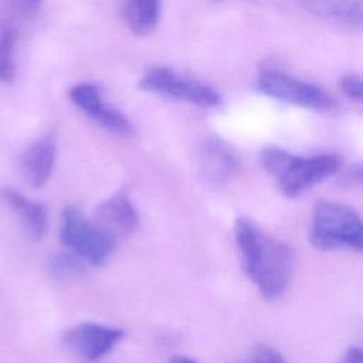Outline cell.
Here are the masks:
<instances>
[{
    "instance_id": "1",
    "label": "cell",
    "mask_w": 363,
    "mask_h": 363,
    "mask_svg": "<svg viewBox=\"0 0 363 363\" xmlns=\"http://www.w3.org/2000/svg\"><path fill=\"white\" fill-rule=\"evenodd\" d=\"M234 238L242 269L267 301H277L289 289L295 257L292 248L265 233L252 220L240 217L234 223Z\"/></svg>"
},
{
    "instance_id": "2",
    "label": "cell",
    "mask_w": 363,
    "mask_h": 363,
    "mask_svg": "<svg viewBox=\"0 0 363 363\" xmlns=\"http://www.w3.org/2000/svg\"><path fill=\"white\" fill-rule=\"evenodd\" d=\"M259 164L274 179L282 196L298 199L336 174L342 167V157L336 153L303 156L278 146H267L259 152Z\"/></svg>"
},
{
    "instance_id": "3",
    "label": "cell",
    "mask_w": 363,
    "mask_h": 363,
    "mask_svg": "<svg viewBox=\"0 0 363 363\" xmlns=\"http://www.w3.org/2000/svg\"><path fill=\"white\" fill-rule=\"evenodd\" d=\"M308 235L319 251L363 252V218L354 208L339 201L320 199L313 204Z\"/></svg>"
},
{
    "instance_id": "4",
    "label": "cell",
    "mask_w": 363,
    "mask_h": 363,
    "mask_svg": "<svg viewBox=\"0 0 363 363\" xmlns=\"http://www.w3.org/2000/svg\"><path fill=\"white\" fill-rule=\"evenodd\" d=\"M139 88L147 94L204 109L217 108L223 101L221 94L213 85L166 65H155L146 69L139 78Z\"/></svg>"
},
{
    "instance_id": "5",
    "label": "cell",
    "mask_w": 363,
    "mask_h": 363,
    "mask_svg": "<svg viewBox=\"0 0 363 363\" xmlns=\"http://www.w3.org/2000/svg\"><path fill=\"white\" fill-rule=\"evenodd\" d=\"M60 240L65 250L79 255L91 265L105 264L116 245V238L95 220L88 218L75 204L67 206L62 211Z\"/></svg>"
},
{
    "instance_id": "6",
    "label": "cell",
    "mask_w": 363,
    "mask_h": 363,
    "mask_svg": "<svg viewBox=\"0 0 363 363\" xmlns=\"http://www.w3.org/2000/svg\"><path fill=\"white\" fill-rule=\"evenodd\" d=\"M255 88L268 98L315 112H332L337 106L336 99L323 88L292 77L272 65L262 67L258 71Z\"/></svg>"
},
{
    "instance_id": "7",
    "label": "cell",
    "mask_w": 363,
    "mask_h": 363,
    "mask_svg": "<svg viewBox=\"0 0 363 363\" xmlns=\"http://www.w3.org/2000/svg\"><path fill=\"white\" fill-rule=\"evenodd\" d=\"M69 102L91 121L106 132L128 138L133 133V125L123 111L108 104L101 86L95 82L82 81L68 89Z\"/></svg>"
},
{
    "instance_id": "8",
    "label": "cell",
    "mask_w": 363,
    "mask_h": 363,
    "mask_svg": "<svg viewBox=\"0 0 363 363\" xmlns=\"http://www.w3.org/2000/svg\"><path fill=\"white\" fill-rule=\"evenodd\" d=\"M123 337V330L94 322L72 326L64 335V343L79 360L95 363L108 354Z\"/></svg>"
},
{
    "instance_id": "9",
    "label": "cell",
    "mask_w": 363,
    "mask_h": 363,
    "mask_svg": "<svg viewBox=\"0 0 363 363\" xmlns=\"http://www.w3.org/2000/svg\"><path fill=\"white\" fill-rule=\"evenodd\" d=\"M95 221L113 238L128 237L138 228V211L125 191H116L99 203Z\"/></svg>"
},
{
    "instance_id": "10",
    "label": "cell",
    "mask_w": 363,
    "mask_h": 363,
    "mask_svg": "<svg viewBox=\"0 0 363 363\" xmlns=\"http://www.w3.org/2000/svg\"><path fill=\"white\" fill-rule=\"evenodd\" d=\"M201 174L210 182H225L240 167V157L235 149L221 138L210 136L203 140L199 150Z\"/></svg>"
},
{
    "instance_id": "11",
    "label": "cell",
    "mask_w": 363,
    "mask_h": 363,
    "mask_svg": "<svg viewBox=\"0 0 363 363\" xmlns=\"http://www.w3.org/2000/svg\"><path fill=\"white\" fill-rule=\"evenodd\" d=\"M57 142L52 135H45L33 142L21 157V176L24 182L33 187H43L55 166Z\"/></svg>"
},
{
    "instance_id": "12",
    "label": "cell",
    "mask_w": 363,
    "mask_h": 363,
    "mask_svg": "<svg viewBox=\"0 0 363 363\" xmlns=\"http://www.w3.org/2000/svg\"><path fill=\"white\" fill-rule=\"evenodd\" d=\"M0 196L18 217L21 227L33 240H40L44 237L48 225V217L47 210L41 203L34 201L26 197L23 193L9 187L1 189Z\"/></svg>"
},
{
    "instance_id": "13",
    "label": "cell",
    "mask_w": 363,
    "mask_h": 363,
    "mask_svg": "<svg viewBox=\"0 0 363 363\" xmlns=\"http://www.w3.org/2000/svg\"><path fill=\"white\" fill-rule=\"evenodd\" d=\"M311 13L340 24L363 26V0H299Z\"/></svg>"
},
{
    "instance_id": "14",
    "label": "cell",
    "mask_w": 363,
    "mask_h": 363,
    "mask_svg": "<svg viewBox=\"0 0 363 363\" xmlns=\"http://www.w3.org/2000/svg\"><path fill=\"white\" fill-rule=\"evenodd\" d=\"M123 17L135 35H149L160 21L162 0H125Z\"/></svg>"
},
{
    "instance_id": "15",
    "label": "cell",
    "mask_w": 363,
    "mask_h": 363,
    "mask_svg": "<svg viewBox=\"0 0 363 363\" xmlns=\"http://www.w3.org/2000/svg\"><path fill=\"white\" fill-rule=\"evenodd\" d=\"M16 30L13 27H4L0 31V84H10L16 78Z\"/></svg>"
},
{
    "instance_id": "16",
    "label": "cell",
    "mask_w": 363,
    "mask_h": 363,
    "mask_svg": "<svg viewBox=\"0 0 363 363\" xmlns=\"http://www.w3.org/2000/svg\"><path fill=\"white\" fill-rule=\"evenodd\" d=\"M86 264L88 262L82 259L79 255L74 254L69 250H65L54 254L50 258L48 269L54 278L67 279V278H72L84 274Z\"/></svg>"
},
{
    "instance_id": "17",
    "label": "cell",
    "mask_w": 363,
    "mask_h": 363,
    "mask_svg": "<svg viewBox=\"0 0 363 363\" xmlns=\"http://www.w3.org/2000/svg\"><path fill=\"white\" fill-rule=\"evenodd\" d=\"M340 88L346 96L363 105V77L345 75L340 79Z\"/></svg>"
},
{
    "instance_id": "18",
    "label": "cell",
    "mask_w": 363,
    "mask_h": 363,
    "mask_svg": "<svg viewBox=\"0 0 363 363\" xmlns=\"http://www.w3.org/2000/svg\"><path fill=\"white\" fill-rule=\"evenodd\" d=\"M248 363H285V359L275 347L258 345L252 350V356Z\"/></svg>"
},
{
    "instance_id": "19",
    "label": "cell",
    "mask_w": 363,
    "mask_h": 363,
    "mask_svg": "<svg viewBox=\"0 0 363 363\" xmlns=\"http://www.w3.org/2000/svg\"><path fill=\"white\" fill-rule=\"evenodd\" d=\"M339 363H363V346L349 347Z\"/></svg>"
},
{
    "instance_id": "20",
    "label": "cell",
    "mask_w": 363,
    "mask_h": 363,
    "mask_svg": "<svg viewBox=\"0 0 363 363\" xmlns=\"http://www.w3.org/2000/svg\"><path fill=\"white\" fill-rule=\"evenodd\" d=\"M346 179L350 183L359 184L363 187V164H354L346 172Z\"/></svg>"
},
{
    "instance_id": "21",
    "label": "cell",
    "mask_w": 363,
    "mask_h": 363,
    "mask_svg": "<svg viewBox=\"0 0 363 363\" xmlns=\"http://www.w3.org/2000/svg\"><path fill=\"white\" fill-rule=\"evenodd\" d=\"M20 1L23 3L24 9L30 10V11H37L43 3V0H20Z\"/></svg>"
},
{
    "instance_id": "22",
    "label": "cell",
    "mask_w": 363,
    "mask_h": 363,
    "mask_svg": "<svg viewBox=\"0 0 363 363\" xmlns=\"http://www.w3.org/2000/svg\"><path fill=\"white\" fill-rule=\"evenodd\" d=\"M167 363H197L196 360H193L191 357H187V356H179V354H176V356H172L170 359H169V362Z\"/></svg>"
},
{
    "instance_id": "23",
    "label": "cell",
    "mask_w": 363,
    "mask_h": 363,
    "mask_svg": "<svg viewBox=\"0 0 363 363\" xmlns=\"http://www.w3.org/2000/svg\"><path fill=\"white\" fill-rule=\"evenodd\" d=\"M216 1H220V0H216Z\"/></svg>"
}]
</instances>
